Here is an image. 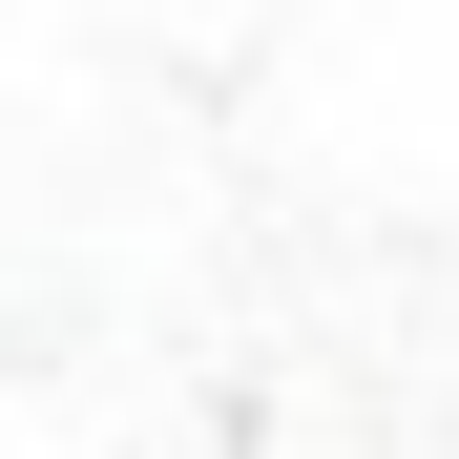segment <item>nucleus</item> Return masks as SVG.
I'll return each mask as SVG.
<instances>
[]
</instances>
